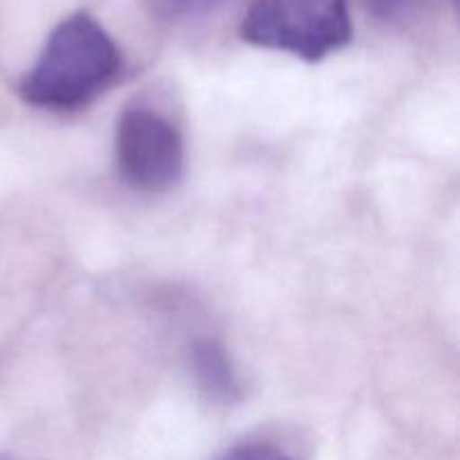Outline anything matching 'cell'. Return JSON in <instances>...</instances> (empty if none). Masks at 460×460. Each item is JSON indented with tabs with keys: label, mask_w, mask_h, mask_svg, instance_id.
I'll return each mask as SVG.
<instances>
[{
	"label": "cell",
	"mask_w": 460,
	"mask_h": 460,
	"mask_svg": "<svg viewBox=\"0 0 460 460\" xmlns=\"http://www.w3.org/2000/svg\"><path fill=\"white\" fill-rule=\"evenodd\" d=\"M119 67V48L102 22L90 13H72L48 36L18 93L34 108L72 111L111 85Z\"/></svg>",
	"instance_id": "1"
},
{
	"label": "cell",
	"mask_w": 460,
	"mask_h": 460,
	"mask_svg": "<svg viewBox=\"0 0 460 460\" xmlns=\"http://www.w3.org/2000/svg\"><path fill=\"white\" fill-rule=\"evenodd\" d=\"M241 39L304 61H322L353 39L349 0H254L241 21Z\"/></svg>",
	"instance_id": "2"
},
{
	"label": "cell",
	"mask_w": 460,
	"mask_h": 460,
	"mask_svg": "<svg viewBox=\"0 0 460 460\" xmlns=\"http://www.w3.org/2000/svg\"><path fill=\"white\" fill-rule=\"evenodd\" d=\"M115 160L119 175L133 189L169 191L184 173L182 135L153 108H126L117 119Z\"/></svg>",
	"instance_id": "3"
},
{
	"label": "cell",
	"mask_w": 460,
	"mask_h": 460,
	"mask_svg": "<svg viewBox=\"0 0 460 460\" xmlns=\"http://www.w3.org/2000/svg\"><path fill=\"white\" fill-rule=\"evenodd\" d=\"M364 3L373 16L382 21H395V18H402L418 0H364Z\"/></svg>",
	"instance_id": "7"
},
{
	"label": "cell",
	"mask_w": 460,
	"mask_h": 460,
	"mask_svg": "<svg viewBox=\"0 0 460 460\" xmlns=\"http://www.w3.org/2000/svg\"><path fill=\"white\" fill-rule=\"evenodd\" d=\"M229 0H151L153 9L169 21H193L216 12Z\"/></svg>",
	"instance_id": "5"
},
{
	"label": "cell",
	"mask_w": 460,
	"mask_h": 460,
	"mask_svg": "<svg viewBox=\"0 0 460 460\" xmlns=\"http://www.w3.org/2000/svg\"><path fill=\"white\" fill-rule=\"evenodd\" d=\"M214 460H296L283 449L274 447V445L265 443H250V445H238V447L227 449Z\"/></svg>",
	"instance_id": "6"
},
{
	"label": "cell",
	"mask_w": 460,
	"mask_h": 460,
	"mask_svg": "<svg viewBox=\"0 0 460 460\" xmlns=\"http://www.w3.org/2000/svg\"><path fill=\"white\" fill-rule=\"evenodd\" d=\"M189 367L207 400L216 404H234L241 400L243 385L236 367L216 340H198L189 350Z\"/></svg>",
	"instance_id": "4"
}]
</instances>
